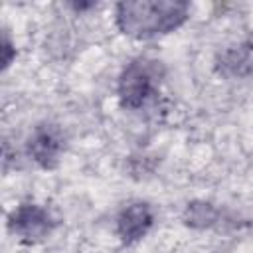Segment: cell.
<instances>
[{
  "label": "cell",
  "instance_id": "cell-1",
  "mask_svg": "<svg viewBox=\"0 0 253 253\" xmlns=\"http://www.w3.org/2000/svg\"><path fill=\"white\" fill-rule=\"evenodd\" d=\"M190 16L186 2L174 0H126L115 8L117 28L134 40H152L178 30Z\"/></svg>",
  "mask_w": 253,
  "mask_h": 253
},
{
  "label": "cell",
  "instance_id": "cell-2",
  "mask_svg": "<svg viewBox=\"0 0 253 253\" xmlns=\"http://www.w3.org/2000/svg\"><path fill=\"white\" fill-rule=\"evenodd\" d=\"M158 77H160L158 61L138 57L126 63V67L123 69L119 77V85H117L121 105L128 111L142 109L154 97L156 87H158Z\"/></svg>",
  "mask_w": 253,
  "mask_h": 253
},
{
  "label": "cell",
  "instance_id": "cell-3",
  "mask_svg": "<svg viewBox=\"0 0 253 253\" xmlns=\"http://www.w3.org/2000/svg\"><path fill=\"white\" fill-rule=\"evenodd\" d=\"M55 227V217L40 204H20L8 215V229L24 243L43 241Z\"/></svg>",
  "mask_w": 253,
  "mask_h": 253
},
{
  "label": "cell",
  "instance_id": "cell-4",
  "mask_svg": "<svg viewBox=\"0 0 253 253\" xmlns=\"http://www.w3.org/2000/svg\"><path fill=\"white\" fill-rule=\"evenodd\" d=\"M63 148H65V138H63L61 128L55 125H49V123L36 126L28 138L30 158L45 170L57 166L59 156L63 154Z\"/></svg>",
  "mask_w": 253,
  "mask_h": 253
},
{
  "label": "cell",
  "instance_id": "cell-5",
  "mask_svg": "<svg viewBox=\"0 0 253 253\" xmlns=\"http://www.w3.org/2000/svg\"><path fill=\"white\" fill-rule=\"evenodd\" d=\"M154 213L146 202H132L125 206L117 217V235L123 243L132 245L140 241L152 227Z\"/></svg>",
  "mask_w": 253,
  "mask_h": 253
},
{
  "label": "cell",
  "instance_id": "cell-6",
  "mask_svg": "<svg viewBox=\"0 0 253 253\" xmlns=\"http://www.w3.org/2000/svg\"><path fill=\"white\" fill-rule=\"evenodd\" d=\"M217 67L227 77H245L253 73V43H241L225 49L219 59Z\"/></svg>",
  "mask_w": 253,
  "mask_h": 253
},
{
  "label": "cell",
  "instance_id": "cell-7",
  "mask_svg": "<svg viewBox=\"0 0 253 253\" xmlns=\"http://www.w3.org/2000/svg\"><path fill=\"white\" fill-rule=\"evenodd\" d=\"M184 223L190 225V227H196V229H206V227H211L217 223L219 219V210L210 204V202H204V200H196V202H190L184 210Z\"/></svg>",
  "mask_w": 253,
  "mask_h": 253
},
{
  "label": "cell",
  "instance_id": "cell-8",
  "mask_svg": "<svg viewBox=\"0 0 253 253\" xmlns=\"http://www.w3.org/2000/svg\"><path fill=\"white\" fill-rule=\"evenodd\" d=\"M14 55H16V47L12 45L10 38L4 34V42H2V67H4V69H6V67L12 63Z\"/></svg>",
  "mask_w": 253,
  "mask_h": 253
}]
</instances>
